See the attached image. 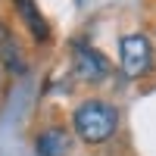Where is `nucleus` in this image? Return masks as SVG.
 Instances as JSON below:
<instances>
[{
  "instance_id": "nucleus-4",
  "label": "nucleus",
  "mask_w": 156,
  "mask_h": 156,
  "mask_svg": "<svg viewBox=\"0 0 156 156\" xmlns=\"http://www.w3.org/2000/svg\"><path fill=\"white\" fill-rule=\"evenodd\" d=\"M16 3V12L22 16V22H25V28L31 31V37L37 44H47L50 41V25H47V19L41 16V9L34 6V0H12Z\"/></svg>"
},
{
  "instance_id": "nucleus-2",
  "label": "nucleus",
  "mask_w": 156,
  "mask_h": 156,
  "mask_svg": "<svg viewBox=\"0 0 156 156\" xmlns=\"http://www.w3.org/2000/svg\"><path fill=\"white\" fill-rule=\"evenodd\" d=\"M119 59H122V72L125 78H140L147 75L153 66V47L147 34H125L119 44Z\"/></svg>"
},
{
  "instance_id": "nucleus-5",
  "label": "nucleus",
  "mask_w": 156,
  "mask_h": 156,
  "mask_svg": "<svg viewBox=\"0 0 156 156\" xmlns=\"http://www.w3.org/2000/svg\"><path fill=\"white\" fill-rule=\"evenodd\" d=\"M0 62L12 72V75H25V56H22V47L16 41L6 25H0Z\"/></svg>"
},
{
  "instance_id": "nucleus-6",
  "label": "nucleus",
  "mask_w": 156,
  "mask_h": 156,
  "mask_svg": "<svg viewBox=\"0 0 156 156\" xmlns=\"http://www.w3.org/2000/svg\"><path fill=\"white\" fill-rule=\"evenodd\" d=\"M72 150V134L66 128H47L37 137V156H69Z\"/></svg>"
},
{
  "instance_id": "nucleus-1",
  "label": "nucleus",
  "mask_w": 156,
  "mask_h": 156,
  "mask_svg": "<svg viewBox=\"0 0 156 156\" xmlns=\"http://www.w3.org/2000/svg\"><path fill=\"white\" fill-rule=\"evenodd\" d=\"M72 122H75V131H78L81 140H87V144H100V140H106L115 131L119 112H115L109 103H103V100H87V103H81V106L75 109Z\"/></svg>"
},
{
  "instance_id": "nucleus-3",
  "label": "nucleus",
  "mask_w": 156,
  "mask_h": 156,
  "mask_svg": "<svg viewBox=\"0 0 156 156\" xmlns=\"http://www.w3.org/2000/svg\"><path fill=\"white\" fill-rule=\"evenodd\" d=\"M72 62H75V75L84 81H103L109 75L106 56L97 53L94 47H87L84 41H72Z\"/></svg>"
}]
</instances>
